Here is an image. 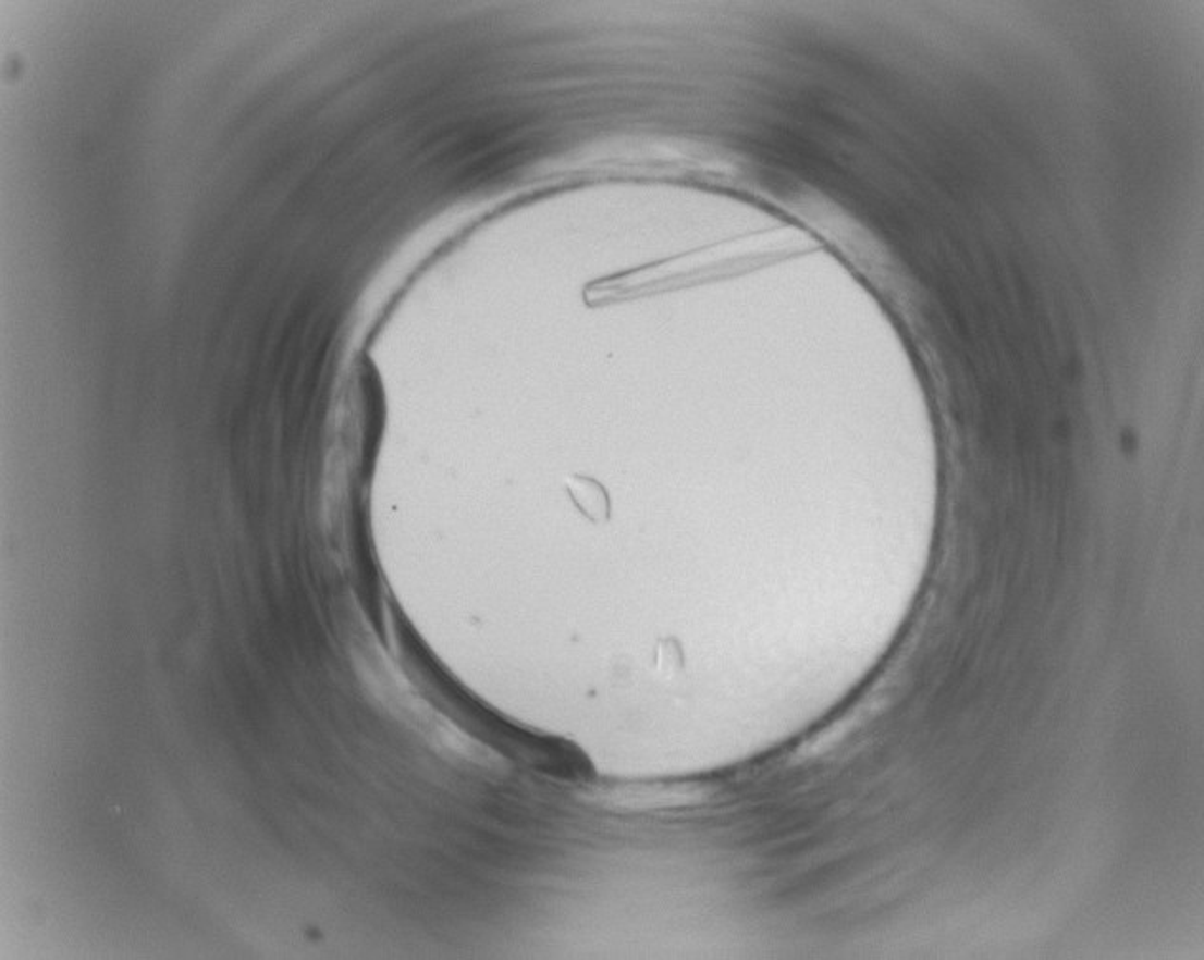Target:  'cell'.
I'll list each match as a JSON object with an SVG mask.
<instances>
[{
  "instance_id": "cell-1",
  "label": "cell",
  "mask_w": 1204,
  "mask_h": 960,
  "mask_svg": "<svg viewBox=\"0 0 1204 960\" xmlns=\"http://www.w3.org/2000/svg\"><path fill=\"white\" fill-rule=\"evenodd\" d=\"M566 490L583 517L589 518L591 522L609 520L610 497L601 482L581 475H572L566 479Z\"/></svg>"
}]
</instances>
